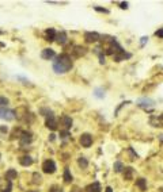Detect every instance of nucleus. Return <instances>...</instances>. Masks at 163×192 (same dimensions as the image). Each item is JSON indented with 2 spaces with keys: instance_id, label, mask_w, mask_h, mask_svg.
Returning a JSON list of instances; mask_svg holds the SVG:
<instances>
[{
  "instance_id": "nucleus-8",
  "label": "nucleus",
  "mask_w": 163,
  "mask_h": 192,
  "mask_svg": "<svg viewBox=\"0 0 163 192\" xmlns=\"http://www.w3.org/2000/svg\"><path fill=\"white\" fill-rule=\"evenodd\" d=\"M45 125H46V127L50 129V130H56L57 129V121H56V118L53 116V114H52V115H49V116H46Z\"/></svg>"
},
{
  "instance_id": "nucleus-14",
  "label": "nucleus",
  "mask_w": 163,
  "mask_h": 192,
  "mask_svg": "<svg viewBox=\"0 0 163 192\" xmlns=\"http://www.w3.org/2000/svg\"><path fill=\"white\" fill-rule=\"evenodd\" d=\"M101 185L99 183H92V184H90L86 187V192H101Z\"/></svg>"
},
{
  "instance_id": "nucleus-38",
  "label": "nucleus",
  "mask_w": 163,
  "mask_h": 192,
  "mask_svg": "<svg viewBox=\"0 0 163 192\" xmlns=\"http://www.w3.org/2000/svg\"><path fill=\"white\" fill-rule=\"evenodd\" d=\"M159 138H160V140L163 141V134H160V137H159Z\"/></svg>"
},
{
  "instance_id": "nucleus-13",
  "label": "nucleus",
  "mask_w": 163,
  "mask_h": 192,
  "mask_svg": "<svg viewBox=\"0 0 163 192\" xmlns=\"http://www.w3.org/2000/svg\"><path fill=\"white\" fill-rule=\"evenodd\" d=\"M125 58H130V54H129V53H125L124 50L120 52V53H117V54L114 56V61H116V62H120V61L125 60Z\"/></svg>"
},
{
  "instance_id": "nucleus-26",
  "label": "nucleus",
  "mask_w": 163,
  "mask_h": 192,
  "mask_svg": "<svg viewBox=\"0 0 163 192\" xmlns=\"http://www.w3.org/2000/svg\"><path fill=\"white\" fill-rule=\"evenodd\" d=\"M10 103L8 101V99L7 97H4V96H0V107H6V106Z\"/></svg>"
},
{
  "instance_id": "nucleus-3",
  "label": "nucleus",
  "mask_w": 163,
  "mask_h": 192,
  "mask_svg": "<svg viewBox=\"0 0 163 192\" xmlns=\"http://www.w3.org/2000/svg\"><path fill=\"white\" fill-rule=\"evenodd\" d=\"M42 170H44L45 173H48V175L55 173L56 172V164H55V161H53V160H46L42 164Z\"/></svg>"
},
{
  "instance_id": "nucleus-37",
  "label": "nucleus",
  "mask_w": 163,
  "mask_h": 192,
  "mask_svg": "<svg viewBox=\"0 0 163 192\" xmlns=\"http://www.w3.org/2000/svg\"><path fill=\"white\" fill-rule=\"evenodd\" d=\"M55 137H56L55 134H52V135H50V141H55Z\"/></svg>"
},
{
  "instance_id": "nucleus-7",
  "label": "nucleus",
  "mask_w": 163,
  "mask_h": 192,
  "mask_svg": "<svg viewBox=\"0 0 163 192\" xmlns=\"http://www.w3.org/2000/svg\"><path fill=\"white\" fill-rule=\"evenodd\" d=\"M80 144L82 146H84V148H90V146L92 145V137L90 135V134H82L80 137Z\"/></svg>"
},
{
  "instance_id": "nucleus-12",
  "label": "nucleus",
  "mask_w": 163,
  "mask_h": 192,
  "mask_svg": "<svg viewBox=\"0 0 163 192\" xmlns=\"http://www.w3.org/2000/svg\"><path fill=\"white\" fill-rule=\"evenodd\" d=\"M133 175H134V169L132 168V166H126V168H124V179L125 180H132Z\"/></svg>"
},
{
  "instance_id": "nucleus-1",
  "label": "nucleus",
  "mask_w": 163,
  "mask_h": 192,
  "mask_svg": "<svg viewBox=\"0 0 163 192\" xmlns=\"http://www.w3.org/2000/svg\"><path fill=\"white\" fill-rule=\"evenodd\" d=\"M72 68V60L68 54H60L53 64V71L56 73H67Z\"/></svg>"
},
{
  "instance_id": "nucleus-20",
  "label": "nucleus",
  "mask_w": 163,
  "mask_h": 192,
  "mask_svg": "<svg viewBox=\"0 0 163 192\" xmlns=\"http://www.w3.org/2000/svg\"><path fill=\"white\" fill-rule=\"evenodd\" d=\"M12 191V183L10 180H6V185L0 187V192H11Z\"/></svg>"
},
{
  "instance_id": "nucleus-36",
  "label": "nucleus",
  "mask_w": 163,
  "mask_h": 192,
  "mask_svg": "<svg viewBox=\"0 0 163 192\" xmlns=\"http://www.w3.org/2000/svg\"><path fill=\"white\" fill-rule=\"evenodd\" d=\"M105 192H113V190H112V187H106V190H105Z\"/></svg>"
},
{
  "instance_id": "nucleus-23",
  "label": "nucleus",
  "mask_w": 163,
  "mask_h": 192,
  "mask_svg": "<svg viewBox=\"0 0 163 192\" xmlns=\"http://www.w3.org/2000/svg\"><path fill=\"white\" fill-rule=\"evenodd\" d=\"M64 181L65 183H71L72 181V175H71V172H69L68 168L64 170Z\"/></svg>"
},
{
  "instance_id": "nucleus-16",
  "label": "nucleus",
  "mask_w": 163,
  "mask_h": 192,
  "mask_svg": "<svg viewBox=\"0 0 163 192\" xmlns=\"http://www.w3.org/2000/svg\"><path fill=\"white\" fill-rule=\"evenodd\" d=\"M67 39H68V37L64 31H61L56 35V41H57V43H60V45H64L65 42H67Z\"/></svg>"
},
{
  "instance_id": "nucleus-10",
  "label": "nucleus",
  "mask_w": 163,
  "mask_h": 192,
  "mask_svg": "<svg viewBox=\"0 0 163 192\" xmlns=\"http://www.w3.org/2000/svg\"><path fill=\"white\" fill-rule=\"evenodd\" d=\"M56 35H57V32H56L55 28H48V30L45 31V39L49 41V42L55 41L56 39Z\"/></svg>"
},
{
  "instance_id": "nucleus-31",
  "label": "nucleus",
  "mask_w": 163,
  "mask_h": 192,
  "mask_svg": "<svg viewBox=\"0 0 163 192\" xmlns=\"http://www.w3.org/2000/svg\"><path fill=\"white\" fill-rule=\"evenodd\" d=\"M49 192H63V190L60 188V187H57V185H55V187H52V190L49 191Z\"/></svg>"
},
{
  "instance_id": "nucleus-29",
  "label": "nucleus",
  "mask_w": 163,
  "mask_h": 192,
  "mask_svg": "<svg viewBox=\"0 0 163 192\" xmlns=\"http://www.w3.org/2000/svg\"><path fill=\"white\" fill-rule=\"evenodd\" d=\"M60 137L61 138H68L69 137V133L67 131V130H61V131H60Z\"/></svg>"
},
{
  "instance_id": "nucleus-19",
  "label": "nucleus",
  "mask_w": 163,
  "mask_h": 192,
  "mask_svg": "<svg viewBox=\"0 0 163 192\" xmlns=\"http://www.w3.org/2000/svg\"><path fill=\"white\" fill-rule=\"evenodd\" d=\"M73 54L75 57H80L86 54V49L83 46H75V50H73Z\"/></svg>"
},
{
  "instance_id": "nucleus-21",
  "label": "nucleus",
  "mask_w": 163,
  "mask_h": 192,
  "mask_svg": "<svg viewBox=\"0 0 163 192\" xmlns=\"http://www.w3.org/2000/svg\"><path fill=\"white\" fill-rule=\"evenodd\" d=\"M94 95H95L98 99H103V97H105V89L95 88V91H94Z\"/></svg>"
},
{
  "instance_id": "nucleus-11",
  "label": "nucleus",
  "mask_w": 163,
  "mask_h": 192,
  "mask_svg": "<svg viewBox=\"0 0 163 192\" xmlns=\"http://www.w3.org/2000/svg\"><path fill=\"white\" fill-rule=\"evenodd\" d=\"M55 50L53 49H44L42 53H41V57H42L44 60H52L53 57H55Z\"/></svg>"
},
{
  "instance_id": "nucleus-2",
  "label": "nucleus",
  "mask_w": 163,
  "mask_h": 192,
  "mask_svg": "<svg viewBox=\"0 0 163 192\" xmlns=\"http://www.w3.org/2000/svg\"><path fill=\"white\" fill-rule=\"evenodd\" d=\"M0 119L4 121H14L15 119V112L10 108L0 107Z\"/></svg>"
},
{
  "instance_id": "nucleus-30",
  "label": "nucleus",
  "mask_w": 163,
  "mask_h": 192,
  "mask_svg": "<svg viewBox=\"0 0 163 192\" xmlns=\"http://www.w3.org/2000/svg\"><path fill=\"white\" fill-rule=\"evenodd\" d=\"M94 8H95V11H98V12H105V14H108V12H109L106 8H102V7H98V6L94 7Z\"/></svg>"
},
{
  "instance_id": "nucleus-39",
  "label": "nucleus",
  "mask_w": 163,
  "mask_h": 192,
  "mask_svg": "<svg viewBox=\"0 0 163 192\" xmlns=\"http://www.w3.org/2000/svg\"><path fill=\"white\" fill-rule=\"evenodd\" d=\"M29 192H37V191H29Z\"/></svg>"
},
{
  "instance_id": "nucleus-25",
  "label": "nucleus",
  "mask_w": 163,
  "mask_h": 192,
  "mask_svg": "<svg viewBox=\"0 0 163 192\" xmlns=\"http://www.w3.org/2000/svg\"><path fill=\"white\" fill-rule=\"evenodd\" d=\"M122 169H124V165H122V162H120V161L114 162V170H116V172H121Z\"/></svg>"
},
{
  "instance_id": "nucleus-5",
  "label": "nucleus",
  "mask_w": 163,
  "mask_h": 192,
  "mask_svg": "<svg viewBox=\"0 0 163 192\" xmlns=\"http://www.w3.org/2000/svg\"><path fill=\"white\" fill-rule=\"evenodd\" d=\"M84 39H86V42L92 43V42H97V41H99L101 39V35L98 34V32H95V31H87V32H84Z\"/></svg>"
},
{
  "instance_id": "nucleus-4",
  "label": "nucleus",
  "mask_w": 163,
  "mask_h": 192,
  "mask_svg": "<svg viewBox=\"0 0 163 192\" xmlns=\"http://www.w3.org/2000/svg\"><path fill=\"white\" fill-rule=\"evenodd\" d=\"M137 104H139V107L147 110V108L154 107V106H155V100L150 99V97H141V99L137 100Z\"/></svg>"
},
{
  "instance_id": "nucleus-9",
  "label": "nucleus",
  "mask_w": 163,
  "mask_h": 192,
  "mask_svg": "<svg viewBox=\"0 0 163 192\" xmlns=\"http://www.w3.org/2000/svg\"><path fill=\"white\" fill-rule=\"evenodd\" d=\"M60 123H61V126H63V127L68 131V130L71 129V126H72V119H71V118H69L68 115H63V116L60 118Z\"/></svg>"
},
{
  "instance_id": "nucleus-6",
  "label": "nucleus",
  "mask_w": 163,
  "mask_h": 192,
  "mask_svg": "<svg viewBox=\"0 0 163 192\" xmlns=\"http://www.w3.org/2000/svg\"><path fill=\"white\" fill-rule=\"evenodd\" d=\"M31 141H33V134L29 133V131H23L22 135H20V138H19V142H20V145L22 146L29 145Z\"/></svg>"
},
{
  "instance_id": "nucleus-24",
  "label": "nucleus",
  "mask_w": 163,
  "mask_h": 192,
  "mask_svg": "<svg viewBox=\"0 0 163 192\" xmlns=\"http://www.w3.org/2000/svg\"><path fill=\"white\" fill-rule=\"evenodd\" d=\"M42 181V177H41L39 173H33V183H35V184H39V183Z\"/></svg>"
},
{
  "instance_id": "nucleus-35",
  "label": "nucleus",
  "mask_w": 163,
  "mask_h": 192,
  "mask_svg": "<svg viewBox=\"0 0 163 192\" xmlns=\"http://www.w3.org/2000/svg\"><path fill=\"white\" fill-rule=\"evenodd\" d=\"M147 41H148V38H147V37H143V38H141V46H144Z\"/></svg>"
},
{
  "instance_id": "nucleus-22",
  "label": "nucleus",
  "mask_w": 163,
  "mask_h": 192,
  "mask_svg": "<svg viewBox=\"0 0 163 192\" xmlns=\"http://www.w3.org/2000/svg\"><path fill=\"white\" fill-rule=\"evenodd\" d=\"M77 165H79L80 168H83V169H84V168H87V166H88V161L86 160L84 157H80L79 160H77Z\"/></svg>"
},
{
  "instance_id": "nucleus-27",
  "label": "nucleus",
  "mask_w": 163,
  "mask_h": 192,
  "mask_svg": "<svg viewBox=\"0 0 163 192\" xmlns=\"http://www.w3.org/2000/svg\"><path fill=\"white\" fill-rule=\"evenodd\" d=\"M7 131H8L7 126H0V137L4 138V134H7Z\"/></svg>"
},
{
  "instance_id": "nucleus-28",
  "label": "nucleus",
  "mask_w": 163,
  "mask_h": 192,
  "mask_svg": "<svg viewBox=\"0 0 163 192\" xmlns=\"http://www.w3.org/2000/svg\"><path fill=\"white\" fill-rule=\"evenodd\" d=\"M128 153L130 154V160H136V158H137V154L133 152V149H132V148H129V149H128Z\"/></svg>"
},
{
  "instance_id": "nucleus-33",
  "label": "nucleus",
  "mask_w": 163,
  "mask_h": 192,
  "mask_svg": "<svg viewBox=\"0 0 163 192\" xmlns=\"http://www.w3.org/2000/svg\"><path fill=\"white\" fill-rule=\"evenodd\" d=\"M120 7L122 8V10H126V8H128V3H120Z\"/></svg>"
},
{
  "instance_id": "nucleus-17",
  "label": "nucleus",
  "mask_w": 163,
  "mask_h": 192,
  "mask_svg": "<svg viewBox=\"0 0 163 192\" xmlns=\"http://www.w3.org/2000/svg\"><path fill=\"white\" fill-rule=\"evenodd\" d=\"M16 176H18V173H16L15 169H8L6 172V179L7 180H14V179H16Z\"/></svg>"
},
{
  "instance_id": "nucleus-32",
  "label": "nucleus",
  "mask_w": 163,
  "mask_h": 192,
  "mask_svg": "<svg viewBox=\"0 0 163 192\" xmlns=\"http://www.w3.org/2000/svg\"><path fill=\"white\" fill-rule=\"evenodd\" d=\"M155 35L159 37V38H163V28H160V30H158L156 32H155Z\"/></svg>"
},
{
  "instance_id": "nucleus-40",
  "label": "nucleus",
  "mask_w": 163,
  "mask_h": 192,
  "mask_svg": "<svg viewBox=\"0 0 163 192\" xmlns=\"http://www.w3.org/2000/svg\"><path fill=\"white\" fill-rule=\"evenodd\" d=\"M0 184H2V180H0Z\"/></svg>"
},
{
  "instance_id": "nucleus-34",
  "label": "nucleus",
  "mask_w": 163,
  "mask_h": 192,
  "mask_svg": "<svg viewBox=\"0 0 163 192\" xmlns=\"http://www.w3.org/2000/svg\"><path fill=\"white\" fill-rule=\"evenodd\" d=\"M99 60H101V61H99L101 64H105V56L101 54V53H99Z\"/></svg>"
},
{
  "instance_id": "nucleus-15",
  "label": "nucleus",
  "mask_w": 163,
  "mask_h": 192,
  "mask_svg": "<svg viewBox=\"0 0 163 192\" xmlns=\"http://www.w3.org/2000/svg\"><path fill=\"white\" fill-rule=\"evenodd\" d=\"M19 164L23 166H30L33 164V158L30 156H23L19 158Z\"/></svg>"
},
{
  "instance_id": "nucleus-18",
  "label": "nucleus",
  "mask_w": 163,
  "mask_h": 192,
  "mask_svg": "<svg viewBox=\"0 0 163 192\" xmlns=\"http://www.w3.org/2000/svg\"><path fill=\"white\" fill-rule=\"evenodd\" d=\"M136 185L140 188V191H145L147 190V180L145 179H139V180H136Z\"/></svg>"
}]
</instances>
